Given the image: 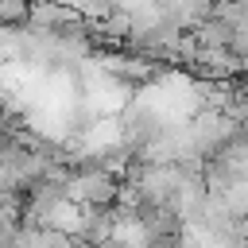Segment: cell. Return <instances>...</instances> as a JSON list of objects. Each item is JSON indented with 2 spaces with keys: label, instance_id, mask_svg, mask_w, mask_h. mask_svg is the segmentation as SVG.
<instances>
[{
  "label": "cell",
  "instance_id": "1",
  "mask_svg": "<svg viewBox=\"0 0 248 248\" xmlns=\"http://www.w3.org/2000/svg\"><path fill=\"white\" fill-rule=\"evenodd\" d=\"M85 101L93 112H120L124 105H132V93H128V81H120L116 74L101 70V66H85Z\"/></svg>",
  "mask_w": 248,
  "mask_h": 248
},
{
  "label": "cell",
  "instance_id": "2",
  "mask_svg": "<svg viewBox=\"0 0 248 248\" xmlns=\"http://www.w3.org/2000/svg\"><path fill=\"white\" fill-rule=\"evenodd\" d=\"M62 194H66L74 205H81V209H101L105 202L116 198V186H112V174H105V170L97 167V170L70 174V178L62 182Z\"/></svg>",
  "mask_w": 248,
  "mask_h": 248
},
{
  "label": "cell",
  "instance_id": "3",
  "mask_svg": "<svg viewBox=\"0 0 248 248\" xmlns=\"http://www.w3.org/2000/svg\"><path fill=\"white\" fill-rule=\"evenodd\" d=\"M70 12H78L81 19H108L112 12H116V4L112 0H62Z\"/></svg>",
  "mask_w": 248,
  "mask_h": 248
},
{
  "label": "cell",
  "instance_id": "4",
  "mask_svg": "<svg viewBox=\"0 0 248 248\" xmlns=\"http://www.w3.org/2000/svg\"><path fill=\"white\" fill-rule=\"evenodd\" d=\"M27 16H31V0H0V27H16V23L27 27Z\"/></svg>",
  "mask_w": 248,
  "mask_h": 248
},
{
  "label": "cell",
  "instance_id": "5",
  "mask_svg": "<svg viewBox=\"0 0 248 248\" xmlns=\"http://www.w3.org/2000/svg\"><path fill=\"white\" fill-rule=\"evenodd\" d=\"M244 81H248V78H244Z\"/></svg>",
  "mask_w": 248,
  "mask_h": 248
}]
</instances>
